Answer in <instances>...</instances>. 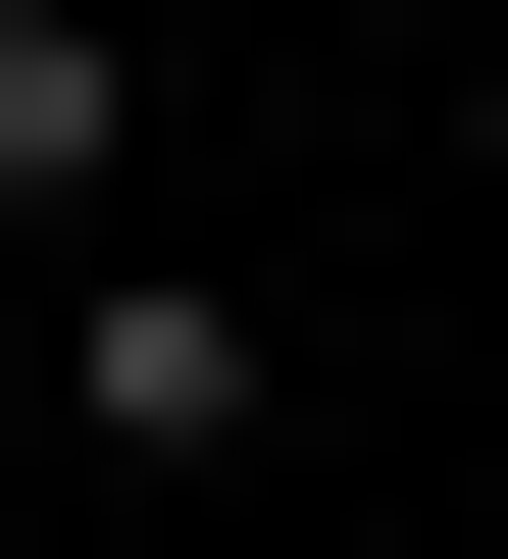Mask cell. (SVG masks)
I'll list each match as a JSON object with an SVG mask.
<instances>
[{"label": "cell", "mask_w": 508, "mask_h": 559, "mask_svg": "<svg viewBox=\"0 0 508 559\" xmlns=\"http://www.w3.org/2000/svg\"><path fill=\"white\" fill-rule=\"evenodd\" d=\"M0 204H51V254H102V0H0Z\"/></svg>", "instance_id": "cell-1"}, {"label": "cell", "mask_w": 508, "mask_h": 559, "mask_svg": "<svg viewBox=\"0 0 508 559\" xmlns=\"http://www.w3.org/2000/svg\"><path fill=\"white\" fill-rule=\"evenodd\" d=\"M51 306H102V254H51V204H0V407H51Z\"/></svg>", "instance_id": "cell-2"}, {"label": "cell", "mask_w": 508, "mask_h": 559, "mask_svg": "<svg viewBox=\"0 0 508 559\" xmlns=\"http://www.w3.org/2000/svg\"><path fill=\"white\" fill-rule=\"evenodd\" d=\"M458 103H508V0H458Z\"/></svg>", "instance_id": "cell-3"}]
</instances>
